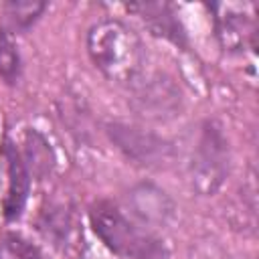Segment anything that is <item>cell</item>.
Segmentation results:
<instances>
[{"label":"cell","instance_id":"obj_5","mask_svg":"<svg viewBox=\"0 0 259 259\" xmlns=\"http://www.w3.org/2000/svg\"><path fill=\"white\" fill-rule=\"evenodd\" d=\"M8 194H6V214L18 217L20 208L26 200V190H28V178H26V170L22 166V160L18 158V154L8 148Z\"/></svg>","mask_w":259,"mask_h":259},{"label":"cell","instance_id":"obj_2","mask_svg":"<svg viewBox=\"0 0 259 259\" xmlns=\"http://www.w3.org/2000/svg\"><path fill=\"white\" fill-rule=\"evenodd\" d=\"M87 53L93 65L115 83L136 81L146 65V49L140 36L113 18H105L89 28Z\"/></svg>","mask_w":259,"mask_h":259},{"label":"cell","instance_id":"obj_4","mask_svg":"<svg viewBox=\"0 0 259 259\" xmlns=\"http://www.w3.org/2000/svg\"><path fill=\"white\" fill-rule=\"evenodd\" d=\"M221 12L217 14V32L221 42L227 49H241L247 34H253V26L249 16L243 14V6L237 4H221L217 6Z\"/></svg>","mask_w":259,"mask_h":259},{"label":"cell","instance_id":"obj_1","mask_svg":"<svg viewBox=\"0 0 259 259\" xmlns=\"http://www.w3.org/2000/svg\"><path fill=\"white\" fill-rule=\"evenodd\" d=\"M91 227L107 249L125 259H166L168 249L144 219L111 200H99L89 210Z\"/></svg>","mask_w":259,"mask_h":259},{"label":"cell","instance_id":"obj_8","mask_svg":"<svg viewBox=\"0 0 259 259\" xmlns=\"http://www.w3.org/2000/svg\"><path fill=\"white\" fill-rule=\"evenodd\" d=\"M42 10H45V4H40V2H10V4H6V16H8L12 28H28Z\"/></svg>","mask_w":259,"mask_h":259},{"label":"cell","instance_id":"obj_3","mask_svg":"<svg viewBox=\"0 0 259 259\" xmlns=\"http://www.w3.org/2000/svg\"><path fill=\"white\" fill-rule=\"evenodd\" d=\"M227 142L212 125L202 130L194 160H192V182L202 194H212L227 172Z\"/></svg>","mask_w":259,"mask_h":259},{"label":"cell","instance_id":"obj_6","mask_svg":"<svg viewBox=\"0 0 259 259\" xmlns=\"http://www.w3.org/2000/svg\"><path fill=\"white\" fill-rule=\"evenodd\" d=\"M0 77L12 85L20 77V55L16 42L6 30H0Z\"/></svg>","mask_w":259,"mask_h":259},{"label":"cell","instance_id":"obj_7","mask_svg":"<svg viewBox=\"0 0 259 259\" xmlns=\"http://www.w3.org/2000/svg\"><path fill=\"white\" fill-rule=\"evenodd\" d=\"M0 259H40V253L20 235H4L0 239Z\"/></svg>","mask_w":259,"mask_h":259}]
</instances>
